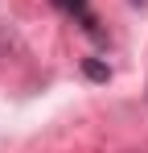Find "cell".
I'll return each instance as SVG.
<instances>
[{
    "label": "cell",
    "instance_id": "1",
    "mask_svg": "<svg viewBox=\"0 0 148 153\" xmlns=\"http://www.w3.org/2000/svg\"><path fill=\"white\" fill-rule=\"evenodd\" d=\"M62 13H70V17H78V25L86 29L91 37H99L103 42V29H99V21H95V13H91V0H53Z\"/></svg>",
    "mask_w": 148,
    "mask_h": 153
},
{
    "label": "cell",
    "instance_id": "2",
    "mask_svg": "<svg viewBox=\"0 0 148 153\" xmlns=\"http://www.w3.org/2000/svg\"><path fill=\"white\" fill-rule=\"evenodd\" d=\"M82 71H86V79H95V83H107V79H111V66H107V62H99V58H86V62H82Z\"/></svg>",
    "mask_w": 148,
    "mask_h": 153
},
{
    "label": "cell",
    "instance_id": "3",
    "mask_svg": "<svg viewBox=\"0 0 148 153\" xmlns=\"http://www.w3.org/2000/svg\"><path fill=\"white\" fill-rule=\"evenodd\" d=\"M132 4H144V0H132Z\"/></svg>",
    "mask_w": 148,
    "mask_h": 153
}]
</instances>
